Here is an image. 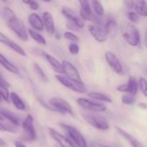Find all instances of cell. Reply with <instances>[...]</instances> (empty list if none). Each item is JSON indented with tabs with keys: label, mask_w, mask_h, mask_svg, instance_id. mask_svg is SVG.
Returning a JSON list of instances; mask_svg holds the SVG:
<instances>
[{
	"label": "cell",
	"mask_w": 147,
	"mask_h": 147,
	"mask_svg": "<svg viewBox=\"0 0 147 147\" xmlns=\"http://www.w3.org/2000/svg\"><path fill=\"white\" fill-rule=\"evenodd\" d=\"M99 16H95L90 24L88 25V30L92 37L98 42H104L108 40V33Z\"/></svg>",
	"instance_id": "1"
},
{
	"label": "cell",
	"mask_w": 147,
	"mask_h": 147,
	"mask_svg": "<svg viewBox=\"0 0 147 147\" xmlns=\"http://www.w3.org/2000/svg\"><path fill=\"white\" fill-rule=\"evenodd\" d=\"M83 119L91 126L98 130L106 131L109 129L110 125L107 119L103 115L97 112L92 113H83L81 114Z\"/></svg>",
	"instance_id": "2"
},
{
	"label": "cell",
	"mask_w": 147,
	"mask_h": 147,
	"mask_svg": "<svg viewBox=\"0 0 147 147\" xmlns=\"http://www.w3.org/2000/svg\"><path fill=\"white\" fill-rule=\"evenodd\" d=\"M121 34L123 39L131 46L136 47L140 43V34L138 29L130 22H125L121 25Z\"/></svg>",
	"instance_id": "3"
},
{
	"label": "cell",
	"mask_w": 147,
	"mask_h": 147,
	"mask_svg": "<svg viewBox=\"0 0 147 147\" xmlns=\"http://www.w3.org/2000/svg\"><path fill=\"white\" fill-rule=\"evenodd\" d=\"M7 26L9 28L14 32L17 37L22 41L26 42L28 40L29 34L28 30H27L25 27V24L21 20L17 17V16L11 17L9 20L7 21Z\"/></svg>",
	"instance_id": "4"
},
{
	"label": "cell",
	"mask_w": 147,
	"mask_h": 147,
	"mask_svg": "<svg viewBox=\"0 0 147 147\" xmlns=\"http://www.w3.org/2000/svg\"><path fill=\"white\" fill-rule=\"evenodd\" d=\"M55 78L65 87L70 89L73 91L78 93H82V94L88 93V89L83 82H82V83L77 82L61 74L56 75Z\"/></svg>",
	"instance_id": "5"
},
{
	"label": "cell",
	"mask_w": 147,
	"mask_h": 147,
	"mask_svg": "<svg viewBox=\"0 0 147 147\" xmlns=\"http://www.w3.org/2000/svg\"><path fill=\"white\" fill-rule=\"evenodd\" d=\"M60 126L65 131L70 139L76 145V147H88L86 139L77 129L70 125L64 124V123H60Z\"/></svg>",
	"instance_id": "6"
},
{
	"label": "cell",
	"mask_w": 147,
	"mask_h": 147,
	"mask_svg": "<svg viewBox=\"0 0 147 147\" xmlns=\"http://www.w3.org/2000/svg\"><path fill=\"white\" fill-rule=\"evenodd\" d=\"M34 119L31 114H28L22 122V129L24 131L22 139L25 142H34L37 139L36 131L34 127Z\"/></svg>",
	"instance_id": "7"
},
{
	"label": "cell",
	"mask_w": 147,
	"mask_h": 147,
	"mask_svg": "<svg viewBox=\"0 0 147 147\" xmlns=\"http://www.w3.org/2000/svg\"><path fill=\"white\" fill-rule=\"evenodd\" d=\"M77 103L82 108L86 111L90 112H97L100 113L106 111L107 108L103 103H95L91 101L88 99L84 98H79L77 99Z\"/></svg>",
	"instance_id": "8"
},
{
	"label": "cell",
	"mask_w": 147,
	"mask_h": 147,
	"mask_svg": "<svg viewBox=\"0 0 147 147\" xmlns=\"http://www.w3.org/2000/svg\"><path fill=\"white\" fill-rule=\"evenodd\" d=\"M61 13L67 21L74 23L79 29H83L85 27V20H83L77 13L67 7H63L61 9Z\"/></svg>",
	"instance_id": "9"
},
{
	"label": "cell",
	"mask_w": 147,
	"mask_h": 147,
	"mask_svg": "<svg viewBox=\"0 0 147 147\" xmlns=\"http://www.w3.org/2000/svg\"><path fill=\"white\" fill-rule=\"evenodd\" d=\"M50 103L54 109H57L59 113H67L70 116H74V113L70 103L63 98L59 97L53 98L50 100Z\"/></svg>",
	"instance_id": "10"
},
{
	"label": "cell",
	"mask_w": 147,
	"mask_h": 147,
	"mask_svg": "<svg viewBox=\"0 0 147 147\" xmlns=\"http://www.w3.org/2000/svg\"><path fill=\"white\" fill-rule=\"evenodd\" d=\"M62 64H63V74H64L66 77L77 82H80V83L83 82L78 70L70 62L67 60H63L62 62Z\"/></svg>",
	"instance_id": "11"
},
{
	"label": "cell",
	"mask_w": 147,
	"mask_h": 147,
	"mask_svg": "<svg viewBox=\"0 0 147 147\" xmlns=\"http://www.w3.org/2000/svg\"><path fill=\"white\" fill-rule=\"evenodd\" d=\"M105 58L111 68L117 74L123 73V67L117 56L111 51H107L105 53Z\"/></svg>",
	"instance_id": "12"
},
{
	"label": "cell",
	"mask_w": 147,
	"mask_h": 147,
	"mask_svg": "<svg viewBox=\"0 0 147 147\" xmlns=\"http://www.w3.org/2000/svg\"><path fill=\"white\" fill-rule=\"evenodd\" d=\"M48 131L50 136L55 142H57L61 147H76V145L72 142L70 139L65 136L64 135L60 134L57 131L55 130L53 128H49Z\"/></svg>",
	"instance_id": "13"
},
{
	"label": "cell",
	"mask_w": 147,
	"mask_h": 147,
	"mask_svg": "<svg viewBox=\"0 0 147 147\" xmlns=\"http://www.w3.org/2000/svg\"><path fill=\"white\" fill-rule=\"evenodd\" d=\"M117 90L123 93H127L133 96H136L138 91V83L134 77L129 78L127 83L119 85L117 87Z\"/></svg>",
	"instance_id": "14"
},
{
	"label": "cell",
	"mask_w": 147,
	"mask_h": 147,
	"mask_svg": "<svg viewBox=\"0 0 147 147\" xmlns=\"http://www.w3.org/2000/svg\"><path fill=\"white\" fill-rule=\"evenodd\" d=\"M80 4V17L85 21H92L94 14L92 12L89 0H78Z\"/></svg>",
	"instance_id": "15"
},
{
	"label": "cell",
	"mask_w": 147,
	"mask_h": 147,
	"mask_svg": "<svg viewBox=\"0 0 147 147\" xmlns=\"http://www.w3.org/2000/svg\"><path fill=\"white\" fill-rule=\"evenodd\" d=\"M42 20L44 28L45 29L46 32L50 35H53L55 33V25L54 18L53 15L48 11H45L42 13Z\"/></svg>",
	"instance_id": "16"
},
{
	"label": "cell",
	"mask_w": 147,
	"mask_h": 147,
	"mask_svg": "<svg viewBox=\"0 0 147 147\" xmlns=\"http://www.w3.org/2000/svg\"><path fill=\"white\" fill-rule=\"evenodd\" d=\"M115 129H116L118 134H119L121 136H122L125 140L127 141L132 147H146L143 144H142L139 141H138L136 138L134 137L132 135H131L130 134L126 132V131L122 129L121 128L119 127V126H115Z\"/></svg>",
	"instance_id": "17"
},
{
	"label": "cell",
	"mask_w": 147,
	"mask_h": 147,
	"mask_svg": "<svg viewBox=\"0 0 147 147\" xmlns=\"http://www.w3.org/2000/svg\"><path fill=\"white\" fill-rule=\"evenodd\" d=\"M28 22L35 31L42 32L44 30V24L41 17L36 13H32L28 16Z\"/></svg>",
	"instance_id": "18"
},
{
	"label": "cell",
	"mask_w": 147,
	"mask_h": 147,
	"mask_svg": "<svg viewBox=\"0 0 147 147\" xmlns=\"http://www.w3.org/2000/svg\"><path fill=\"white\" fill-rule=\"evenodd\" d=\"M44 58L46 59V60H47V61L48 62L49 64L53 67V70H54L56 73H59V74H63V64H62V63H60L57 59H56L55 57L50 55L47 54V53H46Z\"/></svg>",
	"instance_id": "19"
},
{
	"label": "cell",
	"mask_w": 147,
	"mask_h": 147,
	"mask_svg": "<svg viewBox=\"0 0 147 147\" xmlns=\"http://www.w3.org/2000/svg\"><path fill=\"white\" fill-rule=\"evenodd\" d=\"M0 115H1L4 119H7L9 123L14 125L15 126H18L19 125H20V121H19L18 118H17L12 112L0 107Z\"/></svg>",
	"instance_id": "20"
},
{
	"label": "cell",
	"mask_w": 147,
	"mask_h": 147,
	"mask_svg": "<svg viewBox=\"0 0 147 147\" xmlns=\"http://www.w3.org/2000/svg\"><path fill=\"white\" fill-rule=\"evenodd\" d=\"M0 65L1 66H3V67H4L6 70H8L10 73H13V74H20V70H19V69L14 64H12L11 62L9 61L1 53H0Z\"/></svg>",
	"instance_id": "21"
},
{
	"label": "cell",
	"mask_w": 147,
	"mask_h": 147,
	"mask_svg": "<svg viewBox=\"0 0 147 147\" xmlns=\"http://www.w3.org/2000/svg\"><path fill=\"white\" fill-rule=\"evenodd\" d=\"M9 100L14 106V107L20 111H24L26 109V106L23 100L20 98V96L14 92L9 93Z\"/></svg>",
	"instance_id": "22"
},
{
	"label": "cell",
	"mask_w": 147,
	"mask_h": 147,
	"mask_svg": "<svg viewBox=\"0 0 147 147\" xmlns=\"http://www.w3.org/2000/svg\"><path fill=\"white\" fill-rule=\"evenodd\" d=\"M134 9L138 14L143 17H147V4L146 0H136Z\"/></svg>",
	"instance_id": "23"
},
{
	"label": "cell",
	"mask_w": 147,
	"mask_h": 147,
	"mask_svg": "<svg viewBox=\"0 0 147 147\" xmlns=\"http://www.w3.org/2000/svg\"><path fill=\"white\" fill-rule=\"evenodd\" d=\"M88 96L91 98L95 99L97 100H100V101L106 102V103H111L112 99L107 95L104 94L103 93H99V92H90L88 93Z\"/></svg>",
	"instance_id": "24"
},
{
	"label": "cell",
	"mask_w": 147,
	"mask_h": 147,
	"mask_svg": "<svg viewBox=\"0 0 147 147\" xmlns=\"http://www.w3.org/2000/svg\"><path fill=\"white\" fill-rule=\"evenodd\" d=\"M28 34L29 35L32 37V39H33L34 41L37 42L39 44L42 45H46V44H47V41H46L45 38L41 34L37 32L35 30H32V29H29Z\"/></svg>",
	"instance_id": "25"
},
{
	"label": "cell",
	"mask_w": 147,
	"mask_h": 147,
	"mask_svg": "<svg viewBox=\"0 0 147 147\" xmlns=\"http://www.w3.org/2000/svg\"><path fill=\"white\" fill-rule=\"evenodd\" d=\"M5 45L9 47L10 49H11L13 51H14L16 53H17L18 55H20L22 56V57H27V54H26V53L24 52V50H23V49L22 48V47H20L18 44H17L16 42H14V41L11 40L10 39H9V40L7 42V43Z\"/></svg>",
	"instance_id": "26"
},
{
	"label": "cell",
	"mask_w": 147,
	"mask_h": 147,
	"mask_svg": "<svg viewBox=\"0 0 147 147\" xmlns=\"http://www.w3.org/2000/svg\"><path fill=\"white\" fill-rule=\"evenodd\" d=\"M0 131L9 132L11 134L17 133V129L14 125L11 124V123H6L3 121L0 120Z\"/></svg>",
	"instance_id": "27"
},
{
	"label": "cell",
	"mask_w": 147,
	"mask_h": 147,
	"mask_svg": "<svg viewBox=\"0 0 147 147\" xmlns=\"http://www.w3.org/2000/svg\"><path fill=\"white\" fill-rule=\"evenodd\" d=\"M91 1L96 15L99 17H103L104 15V8L100 3V0H91Z\"/></svg>",
	"instance_id": "28"
},
{
	"label": "cell",
	"mask_w": 147,
	"mask_h": 147,
	"mask_svg": "<svg viewBox=\"0 0 147 147\" xmlns=\"http://www.w3.org/2000/svg\"><path fill=\"white\" fill-rule=\"evenodd\" d=\"M34 71H35L36 74H37V76L40 78V80H42V81L45 82V83L48 82V78H47V76H46L45 72L43 71L42 67H40L37 63H34Z\"/></svg>",
	"instance_id": "29"
},
{
	"label": "cell",
	"mask_w": 147,
	"mask_h": 147,
	"mask_svg": "<svg viewBox=\"0 0 147 147\" xmlns=\"http://www.w3.org/2000/svg\"><path fill=\"white\" fill-rule=\"evenodd\" d=\"M116 27H117V23H116V20H113V19H109L104 25L105 30H106L108 34L111 32L114 29H116Z\"/></svg>",
	"instance_id": "30"
},
{
	"label": "cell",
	"mask_w": 147,
	"mask_h": 147,
	"mask_svg": "<svg viewBox=\"0 0 147 147\" xmlns=\"http://www.w3.org/2000/svg\"><path fill=\"white\" fill-rule=\"evenodd\" d=\"M9 88L4 85L0 84V95L4 101L7 103L9 102Z\"/></svg>",
	"instance_id": "31"
},
{
	"label": "cell",
	"mask_w": 147,
	"mask_h": 147,
	"mask_svg": "<svg viewBox=\"0 0 147 147\" xmlns=\"http://www.w3.org/2000/svg\"><path fill=\"white\" fill-rule=\"evenodd\" d=\"M121 100L122 103H124V104L131 105L134 103L136 98H135V96H133V95H131L129 93H128V94H125L122 96Z\"/></svg>",
	"instance_id": "32"
},
{
	"label": "cell",
	"mask_w": 147,
	"mask_h": 147,
	"mask_svg": "<svg viewBox=\"0 0 147 147\" xmlns=\"http://www.w3.org/2000/svg\"><path fill=\"white\" fill-rule=\"evenodd\" d=\"M2 15H3V17L4 18V20H5L6 22H7V20L11 19V17H14L16 14H14V11H13L9 7H4L2 10Z\"/></svg>",
	"instance_id": "33"
},
{
	"label": "cell",
	"mask_w": 147,
	"mask_h": 147,
	"mask_svg": "<svg viewBox=\"0 0 147 147\" xmlns=\"http://www.w3.org/2000/svg\"><path fill=\"white\" fill-rule=\"evenodd\" d=\"M64 38L67 40H70V41L74 42H76L79 41V38L77 35L73 33L72 32L70 31H66L64 33Z\"/></svg>",
	"instance_id": "34"
},
{
	"label": "cell",
	"mask_w": 147,
	"mask_h": 147,
	"mask_svg": "<svg viewBox=\"0 0 147 147\" xmlns=\"http://www.w3.org/2000/svg\"><path fill=\"white\" fill-rule=\"evenodd\" d=\"M139 87L142 90V93H144L145 96L147 98V81L145 78L141 77L139 80Z\"/></svg>",
	"instance_id": "35"
},
{
	"label": "cell",
	"mask_w": 147,
	"mask_h": 147,
	"mask_svg": "<svg viewBox=\"0 0 147 147\" xmlns=\"http://www.w3.org/2000/svg\"><path fill=\"white\" fill-rule=\"evenodd\" d=\"M127 16V18L131 22L135 23V24H137L139 21V17H138V14L134 12V11H129L126 14Z\"/></svg>",
	"instance_id": "36"
},
{
	"label": "cell",
	"mask_w": 147,
	"mask_h": 147,
	"mask_svg": "<svg viewBox=\"0 0 147 147\" xmlns=\"http://www.w3.org/2000/svg\"><path fill=\"white\" fill-rule=\"evenodd\" d=\"M22 2L25 4H28L30 9L32 10H37L39 9V4L35 0H22Z\"/></svg>",
	"instance_id": "37"
},
{
	"label": "cell",
	"mask_w": 147,
	"mask_h": 147,
	"mask_svg": "<svg viewBox=\"0 0 147 147\" xmlns=\"http://www.w3.org/2000/svg\"><path fill=\"white\" fill-rule=\"evenodd\" d=\"M69 51L71 54L73 55H78L79 53V51H80V47H79L77 43H71L69 45Z\"/></svg>",
	"instance_id": "38"
},
{
	"label": "cell",
	"mask_w": 147,
	"mask_h": 147,
	"mask_svg": "<svg viewBox=\"0 0 147 147\" xmlns=\"http://www.w3.org/2000/svg\"><path fill=\"white\" fill-rule=\"evenodd\" d=\"M66 27H67V29L72 30V31H79V30H80V29H79L78 27L74 24V23L69 21H67V24H66Z\"/></svg>",
	"instance_id": "39"
},
{
	"label": "cell",
	"mask_w": 147,
	"mask_h": 147,
	"mask_svg": "<svg viewBox=\"0 0 147 147\" xmlns=\"http://www.w3.org/2000/svg\"><path fill=\"white\" fill-rule=\"evenodd\" d=\"M134 0H124L125 6H126V8L129 9H132L133 8H134Z\"/></svg>",
	"instance_id": "40"
},
{
	"label": "cell",
	"mask_w": 147,
	"mask_h": 147,
	"mask_svg": "<svg viewBox=\"0 0 147 147\" xmlns=\"http://www.w3.org/2000/svg\"><path fill=\"white\" fill-rule=\"evenodd\" d=\"M9 40V38L7 35H5L4 33L0 31V43L6 45Z\"/></svg>",
	"instance_id": "41"
},
{
	"label": "cell",
	"mask_w": 147,
	"mask_h": 147,
	"mask_svg": "<svg viewBox=\"0 0 147 147\" xmlns=\"http://www.w3.org/2000/svg\"><path fill=\"white\" fill-rule=\"evenodd\" d=\"M33 52L34 53V54H36L37 55L40 56V57H45V55H46V53L44 51V50H41V49H38V48H34L33 50Z\"/></svg>",
	"instance_id": "42"
},
{
	"label": "cell",
	"mask_w": 147,
	"mask_h": 147,
	"mask_svg": "<svg viewBox=\"0 0 147 147\" xmlns=\"http://www.w3.org/2000/svg\"><path fill=\"white\" fill-rule=\"evenodd\" d=\"M0 84L1 85H4V86H7V87L9 88L10 87V84L2 77L1 74H0Z\"/></svg>",
	"instance_id": "43"
},
{
	"label": "cell",
	"mask_w": 147,
	"mask_h": 147,
	"mask_svg": "<svg viewBox=\"0 0 147 147\" xmlns=\"http://www.w3.org/2000/svg\"><path fill=\"white\" fill-rule=\"evenodd\" d=\"M14 146H15V147H27L22 142H20V141H16V142H14Z\"/></svg>",
	"instance_id": "44"
},
{
	"label": "cell",
	"mask_w": 147,
	"mask_h": 147,
	"mask_svg": "<svg viewBox=\"0 0 147 147\" xmlns=\"http://www.w3.org/2000/svg\"><path fill=\"white\" fill-rule=\"evenodd\" d=\"M0 147H7V142L1 138H0Z\"/></svg>",
	"instance_id": "45"
},
{
	"label": "cell",
	"mask_w": 147,
	"mask_h": 147,
	"mask_svg": "<svg viewBox=\"0 0 147 147\" xmlns=\"http://www.w3.org/2000/svg\"><path fill=\"white\" fill-rule=\"evenodd\" d=\"M139 106L140 108H142V109H147V104L145 103H140L139 104Z\"/></svg>",
	"instance_id": "46"
},
{
	"label": "cell",
	"mask_w": 147,
	"mask_h": 147,
	"mask_svg": "<svg viewBox=\"0 0 147 147\" xmlns=\"http://www.w3.org/2000/svg\"><path fill=\"white\" fill-rule=\"evenodd\" d=\"M55 38L57 39V40H60V33L55 32Z\"/></svg>",
	"instance_id": "47"
},
{
	"label": "cell",
	"mask_w": 147,
	"mask_h": 147,
	"mask_svg": "<svg viewBox=\"0 0 147 147\" xmlns=\"http://www.w3.org/2000/svg\"><path fill=\"white\" fill-rule=\"evenodd\" d=\"M42 1H45V2H50V1H51L52 0H42Z\"/></svg>",
	"instance_id": "48"
},
{
	"label": "cell",
	"mask_w": 147,
	"mask_h": 147,
	"mask_svg": "<svg viewBox=\"0 0 147 147\" xmlns=\"http://www.w3.org/2000/svg\"><path fill=\"white\" fill-rule=\"evenodd\" d=\"M99 147H110V146H106V145H101V144H100V145H99Z\"/></svg>",
	"instance_id": "49"
},
{
	"label": "cell",
	"mask_w": 147,
	"mask_h": 147,
	"mask_svg": "<svg viewBox=\"0 0 147 147\" xmlns=\"http://www.w3.org/2000/svg\"><path fill=\"white\" fill-rule=\"evenodd\" d=\"M4 118H3L2 116H1V115H0V120H1V121H4Z\"/></svg>",
	"instance_id": "50"
},
{
	"label": "cell",
	"mask_w": 147,
	"mask_h": 147,
	"mask_svg": "<svg viewBox=\"0 0 147 147\" xmlns=\"http://www.w3.org/2000/svg\"><path fill=\"white\" fill-rule=\"evenodd\" d=\"M1 100H2V98H1V95H0V103H1Z\"/></svg>",
	"instance_id": "51"
},
{
	"label": "cell",
	"mask_w": 147,
	"mask_h": 147,
	"mask_svg": "<svg viewBox=\"0 0 147 147\" xmlns=\"http://www.w3.org/2000/svg\"><path fill=\"white\" fill-rule=\"evenodd\" d=\"M1 1H4V2H7V1H8V0H1Z\"/></svg>",
	"instance_id": "52"
},
{
	"label": "cell",
	"mask_w": 147,
	"mask_h": 147,
	"mask_svg": "<svg viewBox=\"0 0 147 147\" xmlns=\"http://www.w3.org/2000/svg\"><path fill=\"white\" fill-rule=\"evenodd\" d=\"M146 38H147V33H146Z\"/></svg>",
	"instance_id": "53"
}]
</instances>
